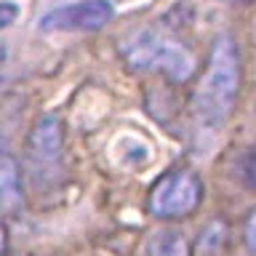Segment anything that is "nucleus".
<instances>
[{
	"mask_svg": "<svg viewBox=\"0 0 256 256\" xmlns=\"http://www.w3.org/2000/svg\"><path fill=\"white\" fill-rule=\"evenodd\" d=\"M243 246H246L248 256H256V208L243 222Z\"/></svg>",
	"mask_w": 256,
	"mask_h": 256,
	"instance_id": "1a4fd4ad",
	"label": "nucleus"
},
{
	"mask_svg": "<svg viewBox=\"0 0 256 256\" xmlns=\"http://www.w3.org/2000/svg\"><path fill=\"white\" fill-rule=\"evenodd\" d=\"M62 147H64V136H62L59 118L43 115L30 134V144H27L30 158L38 166H54V163H59Z\"/></svg>",
	"mask_w": 256,
	"mask_h": 256,
	"instance_id": "39448f33",
	"label": "nucleus"
},
{
	"mask_svg": "<svg viewBox=\"0 0 256 256\" xmlns=\"http://www.w3.org/2000/svg\"><path fill=\"white\" fill-rule=\"evenodd\" d=\"M14 14H16V11H14V6L6 0V3H3V27H8V24L14 22Z\"/></svg>",
	"mask_w": 256,
	"mask_h": 256,
	"instance_id": "9d476101",
	"label": "nucleus"
},
{
	"mask_svg": "<svg viewBox=\"0 0 256 256\" xmlns=\"http://www.w3.org/2000/svg\"><path fill=\"white\" fill-rule=\"evenodd\" d=\"M150 256H190V243L179 230H158L150 238Z\"/></svg>",
	"mask_w": 256,
	"mask_h": 256,
	"instance_id": "423d86ee",
	"label": "nucleus"
},
{
	"mask_svg": "<svg viewBox=\"0 0 256 256\" xmlns=\"http://www.w3.org/2000/svg\"><path fill=\"white\" fill-rule=\"evenodd\" d=\"M240 91V54L230 35L216 38L208 64L192 91V112L203 128H219L235 110Z\"/></svg>",
	"mask_w": 256,
	"mask_h": 256,
	"instance_id": "f257e3e1",
	"label": "nucleus"
},
{
	"mask_svg": "<svg viewBox=\"0 0 256 256\" xmlns=\"http://www.w3.org/2000/svg\"><path fill=\"white\" fill-rule=\"evenodd\" d=\"M123 59L139 72H155L174 83H184L192 70L195 59L192 54L163 27H139L123 40L120 46Z\"/></svg>",
	"mask_w": 256,
	"mask_h": 256,
	"instance_id": "f03ea898",
	"label": "nucleus"
},
{
	"mask_svg": "<svg viewBox=\"0 0 256 256\" xmlns=\"http://www.w3.org/2000/svg\"><path fill=\"white\" fill-rule=\"evenodd\" d=\"M0 190H3V208L11 211L16 203H22V187L16 182V163L11 158H3V166H0Z\"/></svg>",
	"mask_w": 256,
	"mask_h": 256,
	"instance_id": "0eeeda50",
	"label": "nucleus"
},
{
	"mask_svg": "<svg viewBox=\"0 0 256 256\" xmlns=\"http://www.w3.org/2000/svg\"><path fill=\"white\" fill-rule=\"evenodd\" d=\"M115 8L110 0H78L59 6L40 19V30L46 32H96L112 22Z\"/></svg>",
	"mask_w": 256,
	"mask_h": 256,
	"instance_id": "20e7f679",
	"label": "nucleus"
},
{
	"mask_svg": "<svg viewBox=\"0 0 256 256\" xmlns=\"http://www.w3.org/2000/svg\"><path fill=\"white\" fill-rule=\"evenodd\" d=\"M203 200V184L192 171L166 174L150 195V214L158 219H179L192 214Z\"/></svg>",
	"mask_w": 256,
	"mask_h": 256,
	"instance_id": "7ed1b4c3",
	"label": "nucleus"
},
{
	"mask_svg": "<svg viewBox=\"0 0 256 256\" xmlns=\"http://www.w3.org/2000/svg\"><path fill=\"white\" fill-rule=\"evenodd\" d=\"M235 174H238V179L243 182L246 187L256 190V147L246 150L243 155L238 158V163H235Z\"/></svg>",
	"mask_w": 256,
	"mask_h": 256,
	"instance_id": "6e6552de",
	"label": "nucleus"
}]
</instances>
